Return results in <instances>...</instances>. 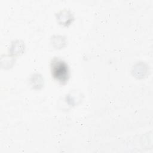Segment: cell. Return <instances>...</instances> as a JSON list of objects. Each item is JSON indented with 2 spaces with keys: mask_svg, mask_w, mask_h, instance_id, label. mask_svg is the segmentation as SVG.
Here are the masks:
<instances>
[{
  "mask_svg": "<svg viewBox=\"0 0 153 153\" xmlns=\"http://www.w3.org/2000/svg\"><path fill=\"white\" fill-rule=\"evenodd\" d=\"M52 75L58 82L64 84L69 78V68L67 64L62 60L55 58L51 64Z\"/></svg>",
  "mask_w": 153,
  "mask_h": 153,
  "instance_id": "cell-1",
  "label": "cell"
}]
</instances>
